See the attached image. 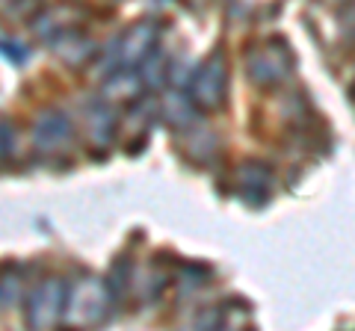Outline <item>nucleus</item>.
I'll return each instance as SVG.
<instances>
[{
    "mask_svg": "<svg viewBox=\"0 0 355 331\" xmlns=\"http://www.w3.org/2000/svg\"><path fill=\"white\" fill-rule=\"evenodd\" d=\"M107 305L110 284H104L101 278H86L77 287H69L62 319L71 325H98L107 319Z\"/></svg>",
    "mask_w": 355,
    "mask_h": 331,
    "instance_id": "nucleus-1",
    "label": "nucleus"
},
{
    "mask_svg": "<svg viewBox=\"0 0 355 331\" xmlns=\"http://www.w3.org/2000/svg\"><path fill=\"white\" fill-rule=\"evenodd\" d=\"M293 71V53L284 42H263L246 53V77L254 86H279Z\"/></svg>",
    "mask_w": 355,
    "mask_h": 331,
    "instance_id": "nucleus-2",
    "label": "nucleus"
},
{
    "mask_svg": "<svg viewBox=\"0 0 355 331\" xmlns=\"http://www.w3.org/2000/svg\"><path fill=\"white\" fill-rule=\"evenodd\" d=\"M225 83H228V65L225 53L216 51L198 65V71L190 80V101L198 109H219L225 101Z\"/></svg>",
    "mask_w": 355,
    "mask_h": 331,
    "instance_id": "nucleus-3",
    "label": "nucleus"
},
{
    "mask_svg": "<svg viewBox=\"0 0 355 331\" xmlns=\"http://www.w3.org/2000/svg\"><path fill=\"white\" fill-rule=\"evenodd\" d=\"M65 299H69V284L62 278H48L39 284L27 305V323L33 328H53L65 314Z\"/></svg>",
    "mask_w": 355,
    "mask_h": 331,
    "instance_id": "nucleus-4",
    "label": "nucleus"
},
{
    "mask_svg": "<svg viewBox=\"0 0 355 331\" xmlns=\"http://www.w3.org/2000/svg\"><path fill=\"white\" fill-rule=\"evenodd\" d=\"M157 36H160V24H154V21H139V24H133L125 36L116 42L113 65H121V69H137V65H142L154 53Z\"/></svg>",
    "mask_w": 355,
    "mask_h": 331,
    "instance_id": "nucleus-5",
    "label": "nucleus"
},
{
    "mask_svg": "<svg viewBox=\"0 0 355 331\" xmlns=\"http://www.w3.org/2000/svg\"><path fill=\"white\" fill-rule=\"evenodd\" d=\"M270 186H272V175L266 166L261 163H246L237 169V190L243 195V202L249 204H263L270 198Z\"/></svg>",
    "mask_w": 355,
    "mask_h": 331,
    "instance_id": "nucleus-6",
    "label": "nucleus"
},
{
    "mask_svg": "<svg viewBox=\"0 0 355 331\" xmlns=\"http://www.w3.org/2000/svg\"><path fill=\"white\" fill-rule=\"evenodd\" d=\"M33 136H36V145L42 151H57L60 145H69L71 142V121L62 113H44L36 121Z\"/></svg>",
    "mask_w": 355,
    "mask_h": 331,
    "instance_id": "nucleus-7",
    "label": "nucleus"
},
{
    "mask_svg": "<svg viewBox=\"0 0 355 331\" xmlns=\"http://www.w3.org/2000/svg\"><path fill=\"white\" fill-rule=\"evenodd\" d=\"M15 148V130L0 121V163H3Z\"/></svg>",
    "mask_w": 355,
    "mask_h": 331,
    "instance_id": "nucleus-8",
    "label": "nucleus"
},
{
    "mask_svg": "<svg viewBox=\"0 0 355 331\" xmlns=\"http://www.w3.org/2000/svg\"><path fill=\"white\" fill-rule=\"evenodd\" d=\"M9 290H12V287H9V278H0V302H3L6 296H9ZM12 293H15V290H12Z\"/></svg>",
    "mask_w": 355,
    "mask_h": 331,
    "instance_id": "nucleus-9",
    "label": "nucleus"
}]
</instances>
